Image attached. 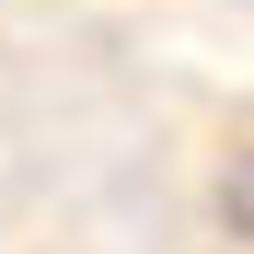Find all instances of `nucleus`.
<instances>
[{
	"label": "nucleus",
	"instance_id": "nucleus-1",
	"mask_svg": "<svg viewBox=\"0 0 254 254\" xmlns=\"http://www.w3.org/2000/svg\"><path fill=\"white\" fill-rule=\"evenodd\" d=\"M220 231H231V243H254V150H231V162H220Z\"/></svg>",
	"mask_w": 254,
	"mask_h": 254
}]
</instances>
